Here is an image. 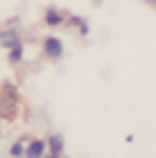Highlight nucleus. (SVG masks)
<instances>
[{"instance_id":"nucleus-1","label":"nucleus","mask_w":156,"mask_h":158,"mask_svg":"<svg viewBox=\"0 0 156 158\" xmlns=\"http://www.w3.org/2000/svg\"><path fill=\"white\" fill-rule=\"evenodd\" d=\"M18 104H20L18 88L14 86V81H5L0 88V118L7 122L14 120L18 113Z\"/></svg>"},{"instance_id":"nucleus-4","label":"nucleus","mask_w":156,"mask_h":158,"mask_svg":"<svg viewBox=\"0 0 156 158\" xmlns=\"http://www.w3.org/2000/svg\"><path fill=\"white\" fill-rule=\"evenodd\" d=\"M25 156L27 158H39L45 156V140H30L25 147Z\"/></svg>"},{"instance_id":"nucleus-9","label":"nucleus","mask_w":156,"mask_h":158,"mask_svg":"<svg viewBox=\"0 0 156 158\" xmlns=\"http://www.w3.org/2000/svg\"><path fill=\"white\" fill-rule=\"evenodd\" d=\"M66 20H68L70 25H77V27H79V34H82V36H86V34H88L86 20H82V18H77V16H70V18H66Z\"/></svg>"},{"instance_id":"nucleus-3","label":"nucleus","mask_w":156,"mask_h":158,"mask_svg":"<svg viewBox=\"0 0 156 158\" xmlns=\"http://www.w3.org/2000/svg\"><path fill=\"white\" fill-rule=\"evenodd\" d=\"M45 23L50 27H59L66 23V14H63L61 9H54V7H48L45 9Z\"/></svg>"},{"instance_id":"nucleus-2","label":"nucleus","mask_w":156,"mask_h":158,"mask_svg":"<svg viewBox=\"0 0 156 158\" xmlns=\"http://www.w3.org/2000/svg\"><path fill=\"white\" fill-rule=\"evenodd\" d=\"M43 52H45L48 59H61V54H63V43H61V39L48 36L43 41Z\"/></svg>"},{"instance_id":"nucleus-10","label":"nucleus","mask_w":156,"mask_h":158,"mask_svg":"<svg viewBox=\"0 0 156 158\" xmlns=\"http://www.w3.org/2000/svg\"><path fill=\"white\" fill-rule=\"evenodd\" d=\"M147 2H150V5H154V0H147Z\"/></svg>"},{"instance_id":"nucleus-8","label":"nucleus","mask_w":156,"mask_h":158,"mask_svg":"<svg viewBox=\"0 0 156 158\" xmlns=\"http://www.w3.org/2000/svg\"><path fill=\"white\" fill-rule=\"evenodd\" d=\"M9 61H11V63L23 61V43H16V45L9 48Z\"/></svg>"},{"instance_id":"nucleus-5","label":"nucleus","mask_w":156,"mask_h":158,"mask_svg":"<svg viewBox=\"0 0 156 158\" xmlns=\"http://www.w3.org/2000/svg\"><path fill=\"white\" fill-rule=\"evenodd\" d=\"M45 145L50 147V156L52 158L63 156V138H61V135H50V138L45 140Z\"/></svg>"},{"instance_id":"nucleus-6","label":"nucleus","mask_w":156,"mask_h":158,"mask_svg":"<svg viewBox=\"0 0 156 158\" xmlns=\"http://www.w3.org/2000/svg\"><path fill=\"white\" fill-rule=\"evenodd\" d=\"M16 43H20V36H18L16 30H5V32H0V45L11 48V45H16Z\"/></svg>"},{"instance_id":"nucleus-7","label":"nucleus","mask_w":156,"mask_h":158,"mask_svg":"<svg viewBox=\"0 0 156 158\" xmlns=\"http://www.w3.org/2000/svg\"><path fill=\"white\" fill-rule=\"evenodd\" d=\"M27 142H30V138H20V140H16V142L11 145L9 154H11V156H25V147H27Z\"/></svg>"}]
</instances>
